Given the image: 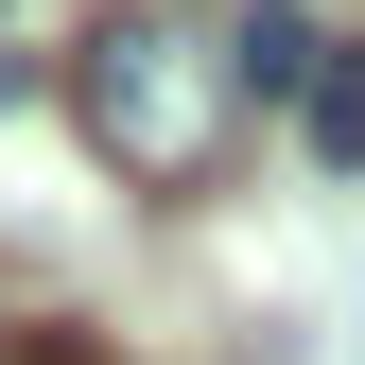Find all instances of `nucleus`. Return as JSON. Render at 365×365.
Here are the masks:
<instances>
[{"label":"nucleus","mask_w":365,"mask_h":365,"mask_svg":"<svg viewBox=\"0 0 365 365\" xmlns=\"http://www.w3.org/2000/svg\"><path fill=\"white\" fill-rule=\"evenodd\" d=\"M226 105H244V70H226L192 18H87L70 35V122H87V157L140 174V192H192L226 157Z\"/></svg>","instance_id":"1"},{"label":"nucleus","mask_w":365,"mask_h":365,"mask_svg":"<svg viewBox=\"0 0 365 365\" xmlns=\"http://www.w3.org/2000/svg\"><path fill=\"white\" fill-rule=\"evenodd\" d=\"M226 70H244V87H296V105H313V70H331V53H313V0H244V53H226Z\"/></svg>","instance_id":"2"},{"label":"nucleus","mask_w":365,"mask_h":365,"mask_svg":"<svg viewBox=\"0 0 365 365\" xmlns=\"http://www.w3.org/2000/svg\"><path fill=\"white\" fill-rule=\"evenodd\" d=\"M313 174H365V53H348V35H331V70H313Z\"/></svg>","instance_id":"3"}]
</instances>
